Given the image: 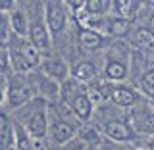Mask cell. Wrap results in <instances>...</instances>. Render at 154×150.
Instances as JSON below:
<instances>
[{"label":"cell","instance_id":"obj_18","mask_svg":"<svg viewBox=\"0 0 154 150\" xmlns=\"http://www.w3.org/2000/svg\"><path fill=\"white\" fill-rule=\"evenodd\" d=\"M8 25H10V31L14 33V37L27 38V31H29V16L23 12V10L16 8L12 14H8Z\"/></svg>","mask_w":154,"mask_h":150},{"label":"cell","instance_id":"obj_13","mask_svg":"<svg viewBox=\"0 0 154 150\" xmlns=\"http://www.w3.org/2000/svg\"><path fill=\"white\" fill-rule=\"evenodd\" d=\"M129 46H133L137 52H154V33L148 27L139 25L129 33Z\"/></svg>","mask_w":154,"mask_h":150},{"label":"cell","instance_id":"obj_24","mask_svg":"<svg viewBox=\"0 0 154 150\" xmlns=\"http://www.w3.org/2000/svg\"><path fill=\"white\" fill-rule=\"evenodd\" d=\"M10 58L6 46H0V77H8L10 75Z\"/></svg>","mask_w":154,"mask_h":150},{"label":"cell","instance_id":"obj_28","mask_svg":"<svg viewBox=\"0 0 154 150\" xmlns=\"http://www.w3.org/2000/svg\"><path fill=\"white\" fill-rule=\"evenodd\" d=\"M144 27H148V29H150V31L154 33V10H152L150 17H148V25H144Z\"/></svg>","mask_w":154,"mask_h":150},{"label":"cell","instance_id":"obj_4","mask_svg":"<svg viewBox=\"0 0 154 150\" xmlns=\"http://www.w3.org/2000/svg\"><path fill=\"white\" fill-rule=\"evenodd\" d=\"M77 131H79V121L77 119H64V118L48 114V133L46 135L52 139V142L66 146L77 135Z\"/></svg>","mask_w":154,"mask_h":150},{"label":"cell","instance_id":"obj_15","mask_svg":"<svg viewBox=\"0 0 154 150\" xmlns=\"http://www.w3.org/2000/svg\"><path fill=\"white\" fill-rule=\"evenodd\" d=\"M33 87H35V94L38 98L46 100L48 104L60 100V83H56V81H52V79L42 75L33 83Z\"/></svg>","mask_w":154,"mask_h":150},{"label":"cell","instance_id":"obj_19","mask_svg":"<svg viewBox=\"0 0 154 150\" xmlns=\"http://www.w3.org/2000/svg\"><path fill=\"white\" fill-rule=\"evenodd\" d=\"M77 41L87 50H98L104 44V37L100 33L91 31V29H87L83 25H77Z\"/></svg>","mask_w":154,"mask_h":150},{"label":"cell","instance_id":"obj_11","mask_svg":"<svg viewBox=\"0 0 154 150\" xmlns=\"http://www.w3.org/2000/svg\"><path fill=\"white\" fill-rule=\"evenodd\" d=\"M67 108L71 110V114L75 115L77 121H81V123H87L91 118H93L94 106H93V102L89 100V94H87V85L73 96V100L67 104Z\"/></svg>","mask_w":154,"mask_h":150},{"label":"cell","instance_id":"obj_17","mask_svg":"<svg viewBox=\"0 0 154 150\" xmlns=\"http://www.w3.org/2000/svg\"><path fill=\"white\" fill-rule=\"evenodd\" d=\"M143 8V2L139 0H114L112 2V16L116 17H122V19H127L131 21L133 16H137Z\"/></svg>","mask_w":154,"mask_h":150},{"label":"cell","instance_id":"obj_12","mask_svg":"<svg viewBox=\"0 0 154 150\" xmlns=\"http://www.w3.org/2000/svg\"><path fill=\"white\" fill-rule=\"evenodd\" d=\"M38 67L42 69V75L56 81V83H64L69 77V66H67V62L64 58H46V60H41Z\"/></svg>","mask_w":154,"mask_h":150},{"label":"cell","instance_id":"obj_8","mask_svg":"<svg viewBox=\"0 0 154 150\" xmlns=\"http://www.w3.org/2000/svg\"><path fill=\"white\" fill-rule=\"evenodd\" d=\"M98 133L104 135L110 141H114V142H131L135 139V133H133L131 125L127 121H123V119H119V118H112V119L102 121Z\"/></svg>","mask_w":154,"mask_h":150},{"label":"cell","instance_id":"obj_23","mask_svg":"<svg viewBox=\"0 0 154 150\" xmlns=\"http://www.w3.org/2000/svg\"><path fill=\"white\" fill-rule=\"evenodd\" d=\"M66 150H96V148L93 146V144H89V142H87L83 137L75 135V137H73L69 142L66 144Z\"/></svg>","mask_w":154,"mask_h":150},{"label":"cell","instance_id":"obj_7","mask_svg":"<svg viewBox=\"0 0 154 150\" xmlns=\"http://www.w3.org/2000/svg\"><path fill=\"white\" fill-rule=\"evenodd\" d=\"M27 41L37 48V52L42 56H46L50 52V35L45 25V17L35 16L29 19V31H27Z\"/></svg>","mask_w":154,"mask_h":150},{"label":"cell","instance_id":"obj_16","mask_svg":"<svg viewBox=\"0 0 154 150\" xmlns=\"http://www.w3.org/2000/svg\"><path fill=\"white\" fill-rule=\"evenodd\" d=\"M69 77L73 81H79V83H89L93 81L94 77H98V69H96V64L94 62H89V60H81L73 64L69 67Z\"/></svg>","mask_w":154,"mask_h":150},{"label":"cell","instance_id":"obj_26","mask_svg":"<svg viewBox=\"0 0 154 150\" xmlns=\"http://www.w3.org/2000/svg\"><path fill=\"white\" fill-rule=\"evenodd\" d=\"M17 8V2L14 0H0V14H12Z\"/></svg>","mask_w":154,"mask_h":150},{"label":"cell","instance_id":"obj_31","mask_svg":"<svg viewBox=\"0 0 154 150\" xmlns=\"http://www.w3.org/2000/svg\"><path fill=\"white\" fill-rule=\"evenodd\" d=\"M143 150H144V148H143Z\"/></svg>","mask_w":154,"mask_h":150},{"label":"cell","instance_id":"obj_20","mask_svg":"<svg viewBox=\"0 0 154 150\" xmlns=\"http://www.w3.org/2000/svg\"><path fill=\"white\" fill-rule=\"evenodd\" d=\"M14 131V150H35V139L29 137V133L17 121H12Z\"/></svg>","mask_w":154,"mask_h":150},{"label":"cell","instance_id":"obj_14","mask_svg":"<svg viewBox=\"0 0 154 150\" xmlns=\"http://www.w3.org/2000/svg\"><path fill=\"white\" fill-rule=\"evenodd\" d=\"M131 33V21L116 16H106L104 19V29H102V37H114V38H123Z\"/></svg>","mask_w":154,"mask_h":150},{"label":"cell","instance_id":"obj_21","mask_svg":"<svg viewBox=\"0 0 154 150\" xmlns=\"http://www.w3.org/2000/svg\"><path fill=\"white\" fill-rule=\"evenodd\" d=\"M110 10H112V0H87L83 6L85 16H96V17L108 16Z\"/></svg>","mask_w":154,"mask_h":150},{"label":"cell","instance_id":"obj_22","mask_svg":"<svg viewBox=\"0 0 154 150\" xmlns=\"http://www.w3.org/2000/svg\"><path fill=\"white\" fill-rule=\"evenodd\" d=\"M139 87H141V93L154 102V67H148V69L141 75Z\"/></svg>","mask_w":154,"mask_h":150},{"label":"cell","instance_id":"obj_25","mask_svg":"<svg viewBox=\"0 0 154 150\" xmlns=\"http://www.w3.org/2000/svg\"><path fill=\"white\" fill-rule=\"evenodd\" d=\"M8 17L4 16V14H0V41H2V46L8 42Z\"/></svg>","mask_w":154,"mask_h":150},{"label":"cell","instance_id":"obj_5","mask_svg":"<svg viewBox=\"0 0 154 150\" xmlns=\"http://www.w3.org/2000/svg\"><path fill=\"white\" fill-rule=\"evenodd\" d=\"M67 23H69V12L64 2L50 0L45 4V25L48 29V35L58 37L66 31Z\"/></svg>","mask_w":154,"mask_h":150},{"label":"cell","instance_id":"obj_29","mask_svg":"<svg viewBox=\"0 0 154 150\" xmlns=\"http://www.w3.org/2000/svg\"><path fill=\"white\" fill-rule=\"evenodd\" d=\"M144 150H154V137L146 142V148H144Z\"/></svg>","mask_w":154,"mask_h":150},{"label":"cell","instance_id":"obj_2","mask_svg":"<svg viewBox=\"0 0 154 150\" xmlns=\"http://www.w3.org/2000/svg\"><path fill=\"white\" fill-rule=\"evenodd\" d=\"M129 58L131 48L123 41H116L108 46L102 66V77L110 83H119L129 77Z\"/></svg>","mask_w":154,"mask_h":150},{"label":"cell","instance_id":"obj_9","mask_svg":"<svg viewBox=\"0 0 154 150\" xmlns=\"http://www.w3.org/2000/svg\"><path fill=\"white\" fill-rule=\"evenodd\" d=\"M4 46H6V50H10V52H16V54L29 66V69L38 67V64H41V60H42L41 54L37 52V48L33 46L27 38L12 37V38H8V42Z\"/></svg>","mask_w":154,"mask_h":150},{"label":"cell","instance_id":"obj_27","mask_svg":"<svg viewBox=\"0 0 154 150\" xmlns=\"http://www.w3.org/2000/svg\"><path fill=\"white\" fill-rule=\"evenodd\" d=\"M4 96H6V77H0V104L4 102Z\"/></svg>","mask_w":154,"mask_h":150},{"label":"cell","instance_id":"obj_1","mask_svg":"<svg viewBox=\"0 0 154 150\" xmlns=\"http://www.w3.org/2000/svg\"><path fill=\"white\" fill-rule=\"evenodd\" d=\"M48 102L42 98L35 96L33 100H29L27 104H23L21 108H17V118L14 121H17L23 129L29 133L31 139H45L48 133Z\"/></svg>","mask_w":154,"mask_h":150},{"label":"cell","instance_id":"obj_30","mask_svg":"<svg viewBox=\"0 0 154 150\" xmlns=\"http://www.w3.org/2000/svg\"><path fill=\"white\" fill-rule=\"evenodd\" d=\"M96 150H112V148H108V146H106V144H100V146L96 148Z\"/></svg>","mask_w":154,"mask_h":150},{"label":"cell","instance_id":"obj_6","mask_svg":"<svg viewBox=\"0 0 154 150\" xmlns=\"http://www.w3.org/2000/svg\"><path fill=\"white\" fill-rule=\"evenodd\" d=\"M127 123L131 125L135 135L143 133V135H148V137H154V106L143 104V102L135 104Z\"/></svg>","mask_w":154,"mask_h":150},{"label":"cell","instance_id":"obj_3","mask_svg":"<svg viewBox=\"0 0 154 150\" xmlns=\"http://www.w3.org/2000/svg\"><path fill=\"white\" fill-rule=\"evenodd\" d=\"M35 87L33 81L27 75H17V73H10L6 77V96L4 102H8L10 108H21L23 104H27L29 100L35 98Z\"/></svg>","mask_w":154,"mask_h":150},{"label":"cell","instance_id":"obj_10","mask_svg":"<svg viewBox=\"0 0 154 150\" xmlns=\"http://www.w3.org/2000/svg\"><path fill=\"white\" fill-rule=\"evenodd\" d=\"M118 108H133L135 104L141 102V94L137 89H133L131 85H119L114 83L110 89V98Z\"/></svg>","mask_w":154,"mask_h":150}]
</instances>
